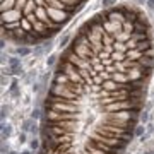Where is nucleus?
<instances>
[{
    "label": "nucleus",
    "instance_id": "obj_13",
    "mask_svg": "<svg viewBox=\"0 0 154 154\" xmlns=\"http://www.w3.org/2000/svg\"><path fill=\"white\" fill-rule=\"evenodd\" d=\"M7 115H9V108H7V106H2V113H0V118H2V122L7 118Z\"/></svg>",
    "mask_w": 154,
    "mask_h": 154
},
{
    "label": "nucleus",
    "instance_id": "obj_7",
    "mask_svg": "<svg viewBox=\"0 0 154 154\" xmlns=\"http://www.w3.org/2000/svg\"><path fill=\"white\" fill-rule=\"evenodd\" d=\"M139 122H140L142 125H147V123H149V111H147V110L140 111V116H139Z\"/></svg>",
    "mask_w": 154,
    "mask_h": 154
},
{
    "label": "nucleus",
    "instance_id": "obj_19",
    "mask_svg": "<svg viewBox=\"0 0 154 154\" xmlns=\"http://www.w3.org/2000/svg\"><path fill=\"white\" fill-rule=\"evenodd\" d=\"M7 151H9V149H7V146H5V144H2V154H5Z\"/></svg>",
    "mask_w": 154,
    "mask_h": 154
},
{
    "label": "nucleus",
    "instance_id": "obj_8",
    "mask_svg": "<svg viewBox=\"0 0 154 154\" xmlns=\"http://www.w3.org/2000/svg\"><path fill=\"white\" fill-rule=\"evenodd\" d=\"M43 53H45V46H43V43H41V45H36L34 50H33V55H34V57H41Z\"/></svg>",
    "mask_w": 154,
    "mask_h": 154
},
{
    "label": "nucleus",
    "instance_id": "obj_2",
    "mask_svg": "<svg viewBox=\"0 0 154 154\" xmlns=\"http://www.w3.org/2000/svg\"><path fill=\"white\" fill-rule=\"evenodd\" d=\"M14 53H16V57H28V55H31L33 53V50L28 46V45H22V46H16V50H14Z\"/></svg>",
    "mask_w": 154,
    "mask_h": 154
},
{
    "label": "nucleus",
    "instance_id": "obj_16",
    "mask_svg": "<svg viewBox=\"0 0 154 154\" xmlns=\"http://www.w3.org/2000/svg\"><path fill=\"white\" fill-rule=\"evenodd\" d=\"M19 142H26V132H21L19 134Z\"/></svg>",
    "mask_w": 154,
    "mask_h": 154
},
{
    "label": "nucleus",
    "instance_id": "obj_18",
    "mask_svg": "<svg viewBox=\"0 0 154 154\" xmlns=\"http://www.w3.org/2000/svg\"><path fill=\"white\" fill-rule=\"evenodd\" d=\"M33 91H34V93H38V91H39V84H33Z\"/></svg>",
    "mask_w": 154,
    "mask_h": 154
},
{
    "label": "nucleus",
    "instance_id": "obj_22",
    "mask_svg": "<svg viewBox=\"0 0 154 154\" xmlns=\"http://www.w3.org/2000/svg\"><path fill=\"white\" fill-rule=\"evenodd\" d=\"M147 154H154V151H149V153H147Z\"/></svg>",
    "mask_w": 154,
    "mask_h": 154
},
{
    "label": "nucleus",
    "instance_id": "obj_12",
    "mask_svg": "<svg viewBox=\"0 0 154 154\" xmlns=\"http://www.w3.org/2000/svg\"><path fill=\"white\" fill-rule=\"evenodd\" d=\"M113 2H115V0H103L101 3H103V7H104L106 10H110V9H113Z\"/></svg>",
    "mask_w": 154,
    "mask_h": 154
},
{
    "label": "nucleus",
    "instance_id": "obj_4",
    "mask_svg": "<svg viewBox=\"0 0 154 154\" xmlns=\"http://www.w3.org/2000/svg\"><path fill=\"white\" fill-rule=\"evenodd\" d=\"M29 149L38 153L39 149H41V139H36V137H34V139H31V140H29Z\"/></svg>",
    "mask_w": 154,
    "mask_h": 154
},
{
    "label": "nucleus",
    "instance_id": "obj_21",
    "mask_svg": "<svg viewBox=\"0 0 154 154\" xmlns=\"http://www.w3.org/2000/svg\"><path fill=\"white\" fill-rule=\"evenodd\" d=\"M9 154H17V153H16V151H10V153H9Z\"/></svg>",
    "mask_w": 154,
    "mask_h": 154
},
{
    "label": "nucleus",
    "instance_id": "obj_10",
    "mask_svg": "<svg viewBox=\"0 0 154 154\" xmlns=\"http://www.w3.org/2000/svg\"><path fill=\"white\" fill-rule=\"evenodd\" d=\"M41 116H43V111H41L39 108H34L33 113H31V118H33V120H38V118H41Z\"/></svg>",
    "mask_w": 154,
    "mask_h": 154
},
{
    "label": "nucleus",
    "instance_id": "obj_20",
    "mask_svg": "<svg viewBox=\"0 0 154 154\" xmlns=\"http://www.w3.org/2000/svg\"><path fill=\"white\" fill-rule=\"evenodd\" d=\"M21 154H33V153H31V149H29V151H22Z\"/></svg>",
    "mask_w": 154,
    "mask_h": 154
},
{
    "label": "nucleus",
    "instance_id": "obj_9",
    "mask_svg": "<svg viewBox=\"0 0 154 154\" xmlns=\"http://www.w3.org/2000/svg\"><path fill=\"white\" fill-rule=\"evenodd\" d=\"M134 134H135V137H142V135H146V127L140 123V125H137L135 127V130H134Z\"/></svg>",
    "mask_w": 154,
    "mask_h": 154
},
{
    "label": "nucleus",
    "instance_id": "obj_6",
    "mask_svg": "<svg viewBox=\"0 0 154 154\" xmlns=\"http://www.w3.org/2000/svg\"><path fill=\"white\" fill-rule=\"evenodd\" d=\"M34 122H36V120H33V118H29V120H24V122H22V127H21V129H22V132H28V130L31 132V129H33Z\"/></svg>",
    "mask_w": 154,
    "mask_h": 154
},
{
    "label": "nucleus",
    "instance_id": "obj_5",
    "mask_svg": "<svg viewBox=\"0 0 154 154\" xmlns=\"http://www.w3.org/2000/svg\"><path fill=\"white\" fill-rule=\"evenodd\" d=\"M10 134H12V127H10L9 123H2V139L5 140Z\"/></svg>",
    "mask_w": 154,
    "mask_h": 154
},
{
    "label": "nucleus",
    "instance_id": "obj_3",
    "mask_svg": "<svg viewBox=\"0 0 154 154\" xmlns=\"http://www.w3.org/2000/svg\"><path fill=\"white\" fill-rule=\"evenodd\" d=\"M9 93H10L14 98H17L21 94V93H19V80H17V79H12L10 86H9Z\"/></svg>",
    "mask_w": 154,
    "mask_h": 154
},
{
    "label": "nucleus",
    "instance_id": "obj_17",
    "mask_svg": "<svg viewBox=\"0 0 154 154\" xmlns=\"http://www.w3.org/2000/svg\"><path fill=\"white\" fill-rule=\"evenodd\" d=\"M146 127H147V134H151V132H154V125H153V123H147Z\"/></svg>",
    "mask_w": 154,
    "mask_h": 154
},
{
    "label": "nucleus",
    "instance_id": "obj_1",
    "mask_svg": "<svg viewBox=\"0 0 154 154\" xmlns=\"http://www.w3.org/2000/svg\"><path fill=\"white\" fill-rule=\"evenodd\" d=\"M52 82H55V84H63V86H67L69 82H70V77L67 76V74H62V72H55L53 74V80Z\"/></svg>",
    "mask_w": 154,
    "mask_h": 154
},
{
    "label": "nucleus",
    "instance_id": "obj_11",
    "mask_svg": "<svg viewBox=\"0 0 154 154\" xmlns=\"http://www.w3.org/2000/svg\"><path fill=\"white\" fill-rule=\"evenodd\" d=\"M55 62H57V55H50V57L46 58V65H48V67H53Z\"/></svg>",
    "mask_w": 154,
    "mask_h": 154
},
{
    "label": "nucleus",
    "instance_id": "obj_14",
    "mask_svg": "<svg viewBox=\"0 0 154 154\" xmlns=\"http://www.w3.org/2000/svg\"><path fill=\"white\" fill-rule=\"evenodd\" d=\"M69 41H70V36H69V34H65V36L62 38V41H60V46H62V48H65Z\"/></svg>",
    "mask_w": 154,
    "mask_h": 154
},
{
    "label": "nucleus",
    "instance_id": "obj_15",
    "mask_svg": "<svg viewBox=\"0 0 154 154\" xmlns=\"http://www.w3.org/2000/svg\"><path fill=\"white\" fill-rule=\"evenodd\" d=\"M146 7H147L149 12H154V0H147L146 2Z\"/></svg>",
    "mask_w": 154,
    "mask_h": 154
}]
</instances>
